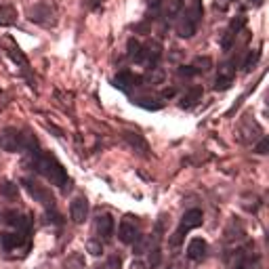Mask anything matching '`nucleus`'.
<instances>
[{
    "mask_svg": "<svg viewBox=\"0 0 269 269\" xmlns=\"http://www.w3.org/2000/svg\"><path fill=\"white\" fill-rule=\"evenodd\" d=\"M150 253H152V255H150V263H152V267H156V265L160 263V248L156 246L154 250H150Z\"/></svg>",
    "mask_w": 269,
    "mask_h": 269,
    "instance_id": "23",
    "label": "nucleus"
},
{
    "mask_svg": "<svg viewBox=\"0 0 269 269\" xmlns=\"http://www.w3.org/2000/svg\"><path fill=\"white\" fill-rule=\"evenodd\" d=\"M259 3H261V0H255V5H259Z\"/></svg>",
    "mask_w": 269,
    "mask_h": 269,
    "instance_id": "28",
    "label": "nucleus"
},
{
    "mask_svg": "<svg viewBox=\"0 0 269 269\" xmlns=\"http://www.w3.org/2000/svg\"><path fill=\"white\" fill-rule=\"evenodd\" d=\"M195 65H202L200 71H206V69H210V59H208V57H204V59L198 57V59H195Z\"/></svg>",
    "mask_w": 269,
    "mask_h": 269,
    "instance_id": "24",
    "label": "nucleus"
},
{
    "mask_svg": "<svg viewBox=\"0 0 269 269\" xmlns=\"http://www.w3.org/2000/svg\"><path fill=\"white\" fill-rule=\"evenodd\" d=\"M183 238H185V236L181 234V231H175V234L170 236V240H168V244H170L173 248H177L179 244H181V242H183Z\"/></svg>",
    "mask_w": 269,
    "mask_h": 269,
    "instance_id": "22",
    "label": "nucleus"
},
{
    "mask_svg": "<svg viewBox=\"0 0 269 269\" xmlns=\"http://www.w3.org/2000/svg\"><path fill=\"white\" fill-rule=\"evenodd\" d=\"M143 78H139V76H135L133 71H120V74L112 80V84L118 88V91H124L127 93L131 86H139V82H141Z\"/></svg>",
    "mask_w": 269,
    "mask_h": 269,
    "instance_id": "8",
    "label": "nucleus"
},
{
    "mask_svg": "<svg viewBox=\"0 0 269 269\" xmlns=\"http://www.w3.org/2000/svg\"><path fill=\"white\" fill-rule=\"evenodd\" d=\"M259 57H261V53H259V51L248 53V57H246V61H244V71H248L250 67H253V65L259 61Z\"/></svg>",
    "mask_w": 269,
    "mask_h": 269,
    "instance_id": "20",
    "label": "nucleus"
},
{
    "mask_svg": "<svg viewBox=\"0 0 269 269\" xmlns=\"http://www.w3.org/2000/svg\"><path fill=\"white\" fill-rule=\"evenodd\" d=\"M69 217L74 223H84L88 217V202L86 198H76L69 204Z\"/></svg>",
    "mask_w": 269,
    "mask_h": 269,
    "instance_id": "7",
    "label": "nucleus"
},
{
    "mask_svg": "<svg viewBox=\"0 0 269 269\" xmlns=\"http://www.w3.org/2000/svg\"><path fill=\"white\" fill-rule=\"evenodd\" d=\"M179 74L185 76V78H191L195 74H200V71H198V67H195V65H181V67H179Z\"/></svg>",
    "mask_w": 269,
    "mask_h": 269,
    "instance_id": "21",
    "label": "nucleus"
},
{
    "mask_svg": "<svg viewBox=\"0 0 269 269\" xmlns=\"http://www.w3.org/2000/svg\"><path fill=\"white\" fill-rule=\"evenodd\" d=\"M267 148H269V139L265 137V139L259 143V145L255 148V152H257V154H267Z\"/></svg>",
    "mask_w": 269,
    "mask_h": 269,
    "instance_id": "25",
    "label": "nucleus"
},
{
    "mask_svg": "<svg viewBox=\"0 0 269 269\" xmlns=\"http://www.w3.org/2000/svg\"><path fill=\"white\" fill-rule=\"evenodd\" d=\"M0 193L7 195V198H17V193H19V185L13 183V181H0Z\"/></svg>",
    "mask_w": 269,
    "mask_h": 269,
    "instance_id": "15",
    "label": "nucleus"
},
{
    "mask_svg": "<svg viewBox=\"0 0 269 269\" xmlns=\"http://www.w3.org/2000/svg\"><path fill=\"white\" fill-rule=\"evenodd\" d=\"M118 238H120V242H124V244H133V242L139 238L137 225H135L133 221H129V219H122V223H120V227H118Z\"/></svg>",
    "mask_w": 269,
    "mask_h": 269,
    "instance_id": "6",
    "label": "nucleus"
},
{
    "mask_svg": "<svg viewBox=\"0 0 269 269\" xmlns=\"http://www.w3.org/2000/svg\"><path fill=\"white\" fill-rule=\"evenodd\" d=\"M17 19V11L13 7H3L0 9V26H11Z\"/></svg>",
    "mask_w": 269,
    "mask_h": 269,
    "instance_id": "14",
    "label": "nucleus"
},
{
    "mask_svg": "<svg viewBox=\"0 0 269 269\" xmlns=\"http://www.w3.org/2000/svg\"><path fill=\"white\" fill-rule=\"evenodd\" d=\"M131 269H145V267H143V263H141V261H135V263L131 265Z\"/></svg>",
    "mask_w": 269,
    "mask_h": 269,
    "instance_id": "27",
    "label": "nucleus"
},
{
    "mask_svg": "<svg viewBox=\"0 0 269 269\" xmlns=\"http://www.w3.org/2000/svg\"><path fill=\"white\" fill-rule=\"evenodd\" d=\"M32 154H34L32 170L42 175L53 185H57L63 191H67L69 189V177H67V173H65V168H63V164L59 162V160L53 154H46V152H32Z\"/></svg>",
    "mask_w": 269,
    "mask_h": 269,
    "instance_id": "1",
    "label": "nucleus"
},
{
    "mask_svg": "<svg viewBox=\"0 0 269 269\" xmlns=\"http://www.w3.org/2000/svg\"><path fill=\"white\" fill-rule=\"evenodd\" d=\"M175 93H177V91H175V88L170 86V88H164V91H162V97H164V99H170Z\"/></svg>",
    "mask_w": 269,
    "mask_h": 269,
    "instance_id": "26",
    "label": "nucleus"
},
{
    "mask_svg": "<svg viewBox=\"0 0 269 269\" xmlns=\"http://www.w3.org/2000/svg\"><path fill=\"white\" fill-rule=\"evenodd\" d=\"M206 250H208V244L204 238H191L187 244V257L191 261H202L206 257Z\"/></svg>",
    "mask_w": 269,
    "mask_h": 269,
    "instance_id": "9",
    "label": "nucleus"
},
{
    "mask_svg": "<svg viewBox=\"0 0 269 269\" xmlns=\"http://www.w3.org/2000/svg\"><path fill=\"white\" fill-rule=\"evenodd\" d=\"M202 93H204V91H202V86H193L189 93L183 95V99H181V107H183V110H191V107L202 99Z\"/></svg>",
    "mask_w": 269,
    "mask_h": 269,
    "instance_id": "13",
    "label": "nucleus"
},
{
    "mask_svg": "<svg viewBox=\"0 0 269 269\" xmlns=\"http://www.w3.org/2000/svg\"><path fill=\"white\" fill-rule=\"evenodd\" d=\"M231 82H234L231 74H221L217 78V84H214V88H217V91H227V88L231 86Z\"/></svg>",
    "mask_w": 269,
    "mask_h": 269,
    "instance_id": "17",
    "label": "nucleus"
},
{
    "mask_svg": "<svg viewBox=\"0 0 269 269\" xmlns=\"http://www.w3.org/2000/svg\"><path fill=\"white\" fill-rule=\"evenodd\" d=\"M200 19H202V0H191L189 9L183 15V19L177 26V34L181 36V38H189V36H193Z\"/></svg>",
    "mask_w": 269,
    "mask_h": 269,
    "instance_id": "2",
    "label": "nucleus"
},
{
    "mask_svg": "<svg viewBox=\"0 0 269 269\" xmlns=\"http://www.w3.org/2000/svg\"><path fill=\"white\" fill-rule=\"evenodd\" d=\"M21 185L28 189V193L32 195L36 202H40V204L46 206V208H55V198H53V193H51L48 187H44V185H40V183H36L34 179H30V177L21 179Z\"/></svg>",
    "mask_w": 269,
    "mask_h": 269,
    "instance_id": "3",
    "label": "nucleus"
},
{
    "mask_svg": "<svg viewBox=\"0 0 269 269\" xmlns=\"http://www.w3.org/2000/svg\"><path fill=\"white\" fill-rule=\"evenodd\" d=\"M46 221H48V223H53V225H63L61 214H59L55 208H51V210L46 212Z\"/></svg>",
    "mask_w": 269,
    "mask_h": 269,
    "instance_id": "19",
    "label": "nucleus"
},
{
    "mask_svg": "<svg viewBox=\"0 0 269 269\" xmlns=\"http://www.w3.org/2000/svg\"><path fill=\"white\" fill-rule=\"evenodd\" d=\"M160 57H162V46H160L158 42H152L148 46H141V55H139V61L137 63H145L152 69H156Z\"/></svg>",
    "mask_w": 269,
    "mask_h": 269,
    "instance_id": "4",
    "label": "nucleus"
},
{
    "mask_svg": "<svg viewBox=\"0 0 269 269\" xmlns=\"http://www.w3.org/2000/svg\"><path fill=\"white\" fill-rule=\"evenodd\" d=\"M86 250H88V253H91V255H101L103 253V246H101V240H91V242H88L86 244Z\"/></svg>",
    "mask_w": 269,
    "mask_h": 269,
    "instance_id": "18",
    "label": "nucleus"
},
{
    "mask_svg": "<svg viewBox=\"0 0 269 269\" xmlns=\"http://www.w3.org/2000/svg\"><path fill=\"white\" fill-rule=\"evenodd\" d=\"M124 139L131 143V148H135V152H139L141 156H148L150 145H148V141L143 139L139 133H124Z\"/></svg>",
    "mask_w": 269,
    "mask_h": 269,
    "instance_id": "11",
    "label": "nucleus"
},
{
    "mask_svg": "<svg viewBox=\"0 0 269 269\" xmlns=\"http://www.w3.org/2000/svg\"><path fill=\"white\" fill-rule=\"evenodd\" d=\"M9 55H11V59L17 63V65H19L23 71H28V67H30V63H28V59H26V55H23V53L19 51V48H11L9 51Z\"/></svg>",
    "mask_w": 269,
    "mask_h": 269,
    "instance_id": "16",
    "label": "nucleus"
},
{
    "mask_svg": "<svg viewBox=\"0 0 269 269\" xmlns=\"http://www.w3.org/2000/svg\"><path fill=\"white\" fill-rule=\"evenodd\" d=\"M204 223V214H202V210L200 208H191V210H187L183 217H181V225H179V229L177 231H181V234L185 236L189 229H195V227H200Z\"/></svg>",
    "mask_w": 269,
    "mask_h": 269,
    "instance_id": "5",
    "label": "nucleus"
},
{
    "mask_svg": "<svg viewBox=\"0 0 269 269\" xmlns=\"http://www.w3.org/2000/svg\"><path fill=\"white\" fill-rule=\"evenodd\" d=\"M114 219H112V214H99L97 217V234L103 238V240H110L114 236Z\"/></svg>",
    "mask_w": 269,
    "mask_h": 269,
    "instance_id": "10",
    "label": "nucleus"
},
{
    "mask_svg": "<svg viewBox=\"0 0 269 269\" xmlns=\"http://www.w3.org/2000/svg\"><path fill=\"white\" fill-rule=\"evenodd\" d=\"M26 238L28 236L19 234V231H15V234H3V236H0V244H3V248H7V250H13L17 246H21Z\"/></svg>",
    "mask_w": 269,
    "mask_h": 269,
    "instance_id": "12",
    "label": "nucleus"
}]
</instances>
